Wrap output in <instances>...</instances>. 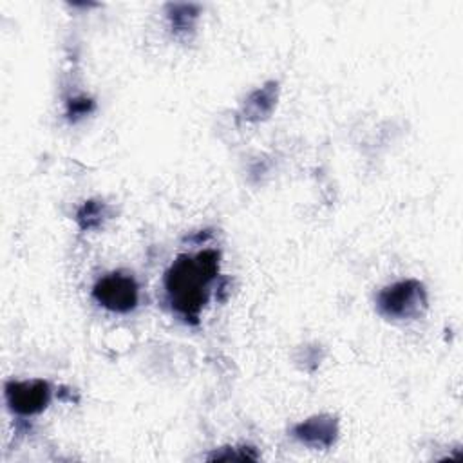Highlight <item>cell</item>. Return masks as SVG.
Returning <instances> with one entry per match:
<instances>
[{"label": "cell", "mask_w": 463, "mask_h": 463, "mask_svg": "<svg viewBox=\"0 0 463 463\" xmlns=\"http://www.w3.org/2000/svg\"><path fill=\"white\" fill-rule=\"evenodd\" d=\"M219 273V251L179 255L165 273V289L172 309L186 322H197L208 302L210 286Z\"/></svg>", "instance_id": "6da1fadb"}, {"label": "cell", "mask_w": 463, "mask_h": 463, "mask_svg": "<svg viewBox=\"0 0 463 463\" xmlns=\"http://www.w3.org/2000/svg\"><path fill=\"white\" fill-rule=\"evenodd\" d=\"M376 307L389 318H416L427 307L425 288L414 279L394 282L378 293Z\"/></svg>", "instance_id": "7a4b0ae2"}, {"label": "cell", "mask_w": 463, "mask_h": 463, "mask_svg": "<svg viewBox=\"0 0 463 463\" xmlns=\"http://www.w3.org/2000/svg\"><path fill=\"white\" fill-rule=\"evenodd\" d=\"M94 300L109 311L128 313L137 306L139 288L132 275L114 271L103 275L92 288Z\"/></svg>", "instance_id": "3957f363"}, {"label": "cell", "mask_w": 463, "mask_h": 463, "mask_svg": "<svg viewBox=\"0 0 463 463\" xmlns=\"http://www.w3.org/2000/svg\"><path fill=\"white\" fill-rule=\"evenodd\" d=\"M5 398L9 409L22 416L42 412L51 400V387L43 380L31 382H7Z\"/></svg>", "instance_id": "277c9868"}, {"label": "cell", "mask_w": 463, "mask_h": 463, "mask_svg": "<svg viewBox=\"0 0 463 463\" xmlns=\"http://www.w3.org/2000/svg\"><path fill=\"white\" fill-rule=\"evenodd\" d=\"M336 420L326 414L307 418L293 427V436L315 449H327L336 438Z\"/></svg>", "instance_id": "5b68a950"}, {"label": "cell", "mask_w": 463, "mask_h": 463, "mask_svg": "<svg viewBox=\"0 0 463 463\" xmlns=\"http://www.w3.org/2000/svg\"><path fill=\"white\" fill-rule=\"evenodd\" d=\"M275 90L277 89L273 87H262L255 90L244 103V118L251 121L266 118L275 105Z\"/></svg>", "instance_id": "8992f818"}, {"label": "cell", "mask_w": 463, "mask_h": 463, "mask_svg": "<svg viewBox=\"0 0 463 463\" xmlns=\"http://www.w3.org/2000/svg\"><path fill=\"white\" fill-rule=\"evenodd\" d=\"M103 217H105V204L96 203V201L85 203V204L80 208L78 215H76V219H78V222H80V226H81L83 230H90V228L99 226L101 221H103Z\"/></svg>", "instance_id": "52a82bcc"}, {"label": "cell", "mask_w": 463, "mask_h": 463, "mask_svg": "<svg viewBox=\"0 0 463 463\" xmlns=\"http://www.w3.org/2000/svg\"><path fill=\"white\" fill-rule=\"evenodd\" d=\"M90 101L89 99H74L72 103H71V112L69 114H74V116H81V114H87L89 110H90Z\"/></svg>", "instance_id": "ba28073f"}]
</instances>
